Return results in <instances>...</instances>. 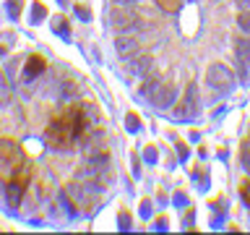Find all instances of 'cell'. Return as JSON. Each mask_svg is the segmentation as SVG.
Segmentation results:
<instances>
[{
	"instance_id": "6da1fadb",
	"label": "cell",
	"mask_w": 250,
	"mask_h": 235,
	"mask_svg": "<svg viewBox=\"0 0 250 235\" xmlns=\"http://www.w3.org/2000/svg\"><path fill=\"white\" fill-rule=\"evenodd\" d=\"M141 97L146 102H151L156 110H167V107L175 105V99H177V86L167 84L162 76L151 73L144 81V86H141Z\"/></svg>"
},
{
	"instance_id": "7a4b0ae2",
	"label": "cell",
	"mask_w": 250,
	"mask_h": 235,
	"mask_svg": "<svg viewBox=\"0 0 250 235\" xmlns=\"http://www.w3.org/2000/svg\"><path fill=\"white\" fill-rule=\"evenodd\" d=\"M107 167H109V154L107 152L86 154V162L76 170V178L78 180H91V183L102 186V180H104V175H107Z\"/></svg>"
},
{
	"instance_id": "3957f363",
	"label": "cell",
	"mask_w": 250,
	"mask_h": 235,
	"mask_svg": "<svg viewBox=\"0 0 250 235\" xmlns=\"http://www.w3.org/2000/svg\"><path fill=\"white\" fill-rule=\"evenodd\" d=\"M23 164L26 160H23L21 149L11 139H0V178H13Z\"/></svg>"
},
{
	"instance_id": "277c9868",
	"label": "cell",
	"mask_w": 250,
	"mask_h": 235,
	"mask_svg": "<svg viewBox=\"0 0 250 235\" xmlns=\"http://www.w3.org/2000/svg\"><path fill=\"white\" fill-rule=\"evenodd\" d=\"M198 110H201L198 86H195V84H188L185 92H183V99L175 105V110H172V118H175L177 123H188V120H193V118L198 115Z\"/></svg>"
},
{
	"instance_id": "5b68a950",
	"label": "cell",
	"mask_w": 250,
	"mask_h": 235,
	"mask_svg": "<svg viewBox=\"0 0 250 235\" xmlns=\"http://www.w3.org/2000/svg\"><path fill=\"white\" fill-rule=\"evenodd\" d=\"M206 84L216 94H227L234 89V73L227 66H222V63H211L206 68Z\"/></svg>"
},
{
	"instance_id": "8992f818",
	"label": "cell",
	"mask_w": 250,
	"mask_h": 235,
	"mask_svg": "<svg viewBox=\"0 0 250 235\" xmlns=\"http://www.w3.org/2000/svg\"><path fill=\"white\" fill-rule=\"evenodd\" d=\"M109 24H112L115 31H120V34H130V31L141 29V16L136 11H130L128 5H125V8H115L112 16H109Z\"/></svg>"
},
{
	"instance_id": "52a82bcc",
	"label": "cell",
	"mask_w": 250,
	"mask_h": 235,
	"mask_svg": "<svg viewBox=\"0 0 250 235\" xmlns=\"http://www.w3.org/2000/svg\"><path fill=\"white\" fill-rule=\"evenodd\" d=\"M148 70H151V58L138 52L136 58L125 60V73H128V78H125V81H133V78H144Z\"/></svg>"
},
{
	"instance_id": "ba28073f",
	"label": "cell",
	"mask_w": 250,
	"mask_h": 235,
	"mask_svg": "<svg viewBox=\"0 0 250 235\" xmlns=\"http://www.w3.org/2000/svg\"><path fill=\"white\" fill-rule=\"evenodd\" d=\"M115 52H117V58H123V60H130V58H136V55L141 52V42L136 37H128V34H120L115 39Z\"/></svg>"
},
{
	"instance_id": "9c48e42d",
	"label": "cell",
	"mask_w": 250,
	"mask_h": 235,
	"mask_svg": "<svg viewBox=\"0 0 250 235\" xmlns=\"http://www.w3.org/2000/svg\"><path fill=\"white\" fill-rule=\"evenodd\" d=\"M81 149L83 154H94V152H104V131L102 128H91L81 136Z\"/></svg>"
},
{
	"instance_id": "30bf717a",
	"label": "cell",
	"mask_w": 250,
	"mask_h": 235,
	"mask_svg": "<svg viewBox=\"0 0 250 235\" xmlns=\"http://www.w3.org/2000/svg\"><path fill=\"white\" fill-rule=\"evenodd\" d=\"M44 70V58L42 55H29L26 66H23V81H34L37 76H42Z\"/></svg>"
},
{
	"instance_id": "8fae6325",
	"label": "cell",
	"mask_w": 250,
	"mask_h": 235,
	"mask_svg": "<svg viewBox=\"0 0 250 235\" xmlns=\"http://www.w3.org/2000/svg\"><path fill=\"white\" fill-rule=\"evenodd\" d=\"M23 188H26V183H21V180H8V183H5V199H8L11 207H19V204H21Z\"/></svg>"
},
{
	"instance_id": "7c38bea8",
	"label": "cell",
	"mask_w": 250,
	"mask_h": 235,
	"mask_svg": "<svg viewBox=\"0 0 250 235\" xmlns=\"http://www.w3.org/2000/svg\"><path fill=\"white\" fill-rule=\"evenodd\" d=\"M234 55L242 66H250V37H242L234 42Z\"/></svg>"
},
{
	"instance_id": "4fadbf2b",
	"label": "cell",
	"mask_w": 250,
	"mask_h": 235,
	"mask_svg": "<svg viewBox=\"0 0 250 235\" xmlns=\"http://www.w3.org/2000/svg\"><path fill=\"white\" fill-rule=\"evenodd\" d=\"M11 97H13V86L5 78V73H0V105H8Z\"/></svg>"
},
{
	"instance_id": "5bb4252c",
	"label": "cell",
	"mask_w": 250,
	"mask_h": 235,
	"mask_svg": "<svg viewBox=\"0 0 250 235\" xmlns=\"http://www.w3.org/2000/svg\"><path fill=\"white\" fill-rule=\"evenodd\" d=\"M21 8H23V0H8V3H5V11H8V19H13V21H19V16H21Z\"/></svg>"
},
{
	"instance_id": "9a60e30c",
	"label": "cell",
	"mask_w": 250,
	"mask_h": 235,
	"mask_svg": "<svg viewBox=\"0 0 250 235\" xmlns=\"http://www.w3.org/2000/svg\"><path fill=\"white\" fill-rule=\"evenodd\" d=\"M156 5H159L162 11H167V13H177L180 5H183V0H156Z\"/></svg>"
},
{
	"instance_id": "2e32d148",
	"label": "cell",
	"mask_w": 250,
	"mask_h": 235,
	"mask_svg": "<svg viewBox=\"0 0 250 235\" xmlns=\"http://www.w3.org/2000/svg\"><path fill=\"white\" fill-rule=\"evenodd\" d=\"M44 16H47V8H44L42 3H34V5H31V19H29L31 24H39Z\"/></svg>"
},
{
	"instance_id": "e0dca14e",
	"label": "cell",
	"mask_w": 250,
	"mask_h": 235,
	"mask_svg": "<svg viewBox=\"0 0 250 235\" xmlns=\"http://www.w3.org/2000/svg\"><path fill=\"white\" fill-rule=\"evenodd\" d=\"M237 26L245 31V34H250V13H248V11H242V13L237 16Z\"/></svg>"
},
{
	"instance_id": "ac0fdd59",
	"label": "cell",
	"mask_w": 250,
	"mask_h": 235,
	"mask_svg": "<svg viewBox=\"0 0 250 235\" xmlns=\"http://www.w3.org/2000/svg\"><path fill=\"white\" fill-rule=\"evenodd\" d=\"M125 128H128L130 133H136V131H138V118L133 115V113H130L128 118H125Z\"/></svg>"
},
{
	"instance_id": "d6986e66",
	"label": "cell",
	"mask_w": 250,
	"mask_h": 235,
	"mask_svg": "<svg viewBox=\"0 0 250 235\" xmlns=\"http://www.w3.org/2000/svg\"><path fill=\"white\" fill-rule=\"evenodd\" d=\"M242 167H245V172H250V144L242 146Z\"/></svg>"
},
{
	"instance_id": "ffe728a7",
	"label": "cell",
	"mask_w": 250,
	"mask_h": 235,
	"mask_svg": "<svg viewBox=\"0 0 250 235\" xmlns=\"http://www.w3.org/2000/svg\"><path fill=\"white\" fill-rule=\"evenodd\" d=\"M144 160H146V164H154L156 162V149L154 146H148L146 152H144Z\"/></svg>"
},
{
	"instance_id": "44dd1931",
	"label": "cell",
	"mask_w": 250,
	"mask_h": 235,
	"mask_svg": "<svg viewBox=\"0 0 250 235\" xmlns=\"http://www.w3.org/2000/svg\"><path fill=\"white\" fill-rule=\"evenodd\" d=\"M76 16L81 21H89L91 19V13H89V8H83V5H76Z\"/></svg>"
},
{
	"instance_id": "7402d4cb",
	"label": "cell",
	"mask_w": 250,
	"mask_h": 235,
	"mask_svg": "<svg viewBox=\"0 0 250 235\" xmlns=\"http://www.w3.org/2000/svg\"><path fill=\"white\" fill-rule=\"evenodd\" d=\"M141 217H144V219L151 217V201H144V204H141Z\"/></svg>"
},
{
	"instance_id": "603a6c76",
	"label": "cell",
	"mask_w": 250,
	"mask_h": 235,
	"mask_svg": "<svg viewBox=\"0 0 250 235\" xmlns=\"http://www.w3.org/2000/svg\"><path fill=\"white\" fill-rule=\"evenodd\" d=\"M128 227H130V214H128V212H123V214H120V230H128Z\"/></svg>"
},
{
	"instance_id": "cb8c5ba5",
	"label": "cell",
	"mask_w": 250,
	"mask_h": 235,
	"mask_svg": "<svg viewBox=\"0 0 250 235\" xmlns=\"http://www.w3.org/2000/svg\"><path fill=\"white\" fill-rule=\"evenodd\" d=\"M242 196H245V201H248V204H250V183H248V186H245V188H242Z\"/></svg>"
},
{
	"instance_id": "d4e9b609",
	"label": "cell",
	"mask_w": 250,
	"mask_h": 235,
	"mask_svg": "<svg viewBox=\"0 0 250 235\" xmlns=\"http://www.w3.org/2000/svg\"><path fill=\"white\" fill-rule=\"evenodd\" d=\"M117 3H123V5H133V3H138V0H117Z\"/></svg>"
},
{
	"instance_id": "484cf974",
	"label": "cell",
	"mask_w": 250,
	"mask_h": 235,
	"mask_svg": "<svg viewBox=\"0 0 250 235\" xmlns=\"http://www.w3.org/2000/svg\"><path fill=\"white\" fill-rule=\"evenodd\" d=\"M248 3H250V0H237V5H240V8H245Z\"/></svg>"
}]
</instances>
